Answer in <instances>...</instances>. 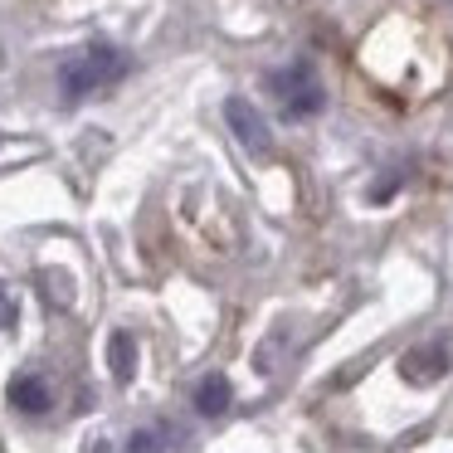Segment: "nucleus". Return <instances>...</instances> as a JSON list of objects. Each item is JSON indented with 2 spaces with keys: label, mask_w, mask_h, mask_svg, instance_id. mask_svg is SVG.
I'll use <instances>...</instances> for the list:
<instances>
[{
  "label": "nucleus",
  "mask_w": 453,
  "mask_h": 453,
  "mask_svg": "<svg viewBox=\"0 0 453 453\" xmlns=\"http://www.w3.org/2000/svg\"><path fill=\"white\" fill-rule=\"evenodd\" d=\"M122 73H127V59H122L118 50H108V44H93V50L73 54L69 64H64V98H88V93L108 88V83H118Z\"/></svg>",
  "instance_id": "1"
},
{
  "label": "nucleus",
  "mask_w": 453,
  "mask_h": 453,
  "mask_svg": "<svg viewBox=\"0 0 453 453\" xmlns=\"http://www.w3.org/2000/svg\"><path fill=\"white\" fill-rule=\"evenodd\" d=\"M268 88H273L278 103H283L288 118H312V112H322V103H326V88H322V79H317L312 64H288V69H278L273 79H268Z\"/></svg>",
  "instance_id": "2"
},
{
  "label": "nucleus",
  "mask_w": 453,
  "mask_h": 453,
  "mask_svg": "<svg viewBox=\"0 0 453 453\" xmlns=\"http://www.w3.org/2000/svg\"><path fill=\"white\" fill-rule=\"evenodd\" d=\"M400 375L414 385H434L439 375H449V351L443 342H429V346H414V351L400 356Z\"/></svg>",
  "instance_id": "3"
},
{
  "label": "nucleus",
  "mask_w": 453,
  "mask_h": 453,
  "mask_svg": "<svg viewBox=\"0 0 453 453\" xmlns=\"http://www.w3.org/2000/svg\"><path fill=\"white\" fill-rule=\"evenodd\" d=\"M225 118H229V127H234V137L244 142L249 151H268V147H273V132H268V122L258 118V112L249 108L244 98H229V103H225Z\"/></svg>",
  "instance_id": "4"
},
{
  "label": "nucleus",
  "mask_w": 453,
  "mask_h": 453,
  "mask_svg": "<svg viewBox=\"0 0 453 453\" xmlns=\"http://www.w3.org/2000/svg\"><path fill=\"white\" fill-rule=\"evenodd\" d=\"M11 404L25 414H44L50 410V385H44V375H15L11 380Z\"/></svg>",
  "instance_id": "5"
},
{
  "label": "nucleus",
  "mask_w": 453,
  "mask_h": 453,
  "mask_svg": "<svg viewBox=\"0 0 453 453\" xmlns=\"http://www.w3.org/2000/svg\"><path fill=\"white\" fill-rule=\"evenodd\" d=\"M229 400H234V390H229L225 375H205V380H200V390H196V410L200 414H210V419H215V414L229 410Z\"/></svg>",
  "instance_id": "6"
},
{
  "label": "nucleus",
  "mask_w": 453,
  "mask_h": 453,
  "mask_svg": "<svg viewBox=\"0 0 453 453\" xmlns=\"http://www.w3.org/2000/svg\"><path fill=\"white\" fill-rule=\"evenodd\" d=\"M108 361H112V375L118 380H132V365H137V346H132V336L127 332H118L108 342Z\"/></svg>",
  "instance_id": "7"
},
{
  "label": "nucleus",
  "mask_w": 453,
  "mask_h": 453,
  "mask_svg": "<svg viewBox=\"0 0 453 453\" xmlns=\"http://www.w3.org/2000/svg\"><path fill=\"white\" fill-rule=\"evenodd\" d=\"M157 449H161V439H157V434H137V439L127 443V453H157Z\"/></svg>",
  "instance_id": "8"
},
{
  "label": "nucleus",
  "mask_w": 453,
  "mask_h": 453,
  "mask_svg": "<svg viewBox=\"0 0 453 453\" xmlns=\"http://www.w3.org/2000/svg\"><path fill=\"white\" fill-rule=\"evenodd\" d=\"M11 322H15V297L5 293V288H0V332H5Z\"/></svg>",
  "instance_id": "9"
},
{
  "label": "nucleus",
  "mask_w": 453,
  "mask_h": 453,
  "mask_svg": "<svg viewBox=\"0 0 453 453\" xmlns=\"http://www.w3.org/2000/svg\"><path fill=\"white\" fill-rule=\"evenodd\" d=\"M88 453H108V443H93V449Z\"/></svg>",
  "instance_id": "10"
}]
</instances>
